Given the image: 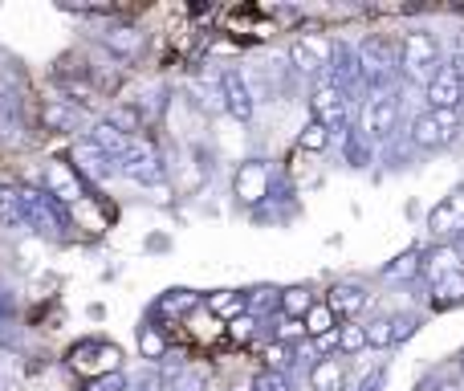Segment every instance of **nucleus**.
<instances>
[{"instance_id": "1", "label": "nucleus", "mask_w": 464, "mask_h": 391, "mask_svg": "<svg viewBox=\"0 0 464 391\" xmlns=\"http://www.w3.org/2000/svg\"><path fill=\"white\" fill-rule=\"evenodd\" d=\"M24 204V216H29V232H41L45 240H62L65 229H73V216L65 212L62 200H53L45 188L37 184H16Z\"/></svg>"}, {"instance_id": "2", "label": "nucleus", "mask_w": 464, "mask_h": 391, "mask_svg": "<svg viewBox=\"0 0 464 391\" xmlns=\"http://www.w3.org/2000/svg\"><path fill=\"white\" fill-rule=\"evenodd\" d=\"M444 54H440V41H436V33H428V29H411V33H403V41H400V70L408 73L411 82H432L436 73L444 70Z\"/></svg>"}, {"instance_id": "3", "label": "nucleus", "mask_w": 464, "mask_h": 391, "mask_svg": "<svg viewBox=\"0 0 464 391\" xmlns=\"http://www.w3.org/2000/svg\"><path fill=\"white\" fill-rule=\"evenodd\" d=\"M359 65H362V90L387 94V86L395 82V70H400V45H392L383 37H367L359 45Z\"/></svg>"}, {"instance_id": "4", "label": "nucleus", "mask_w": 464, "mask_h": 391, "mask_svg": "<svg viewBox=\"0 0 464 391\" xmlns=\"http://www.w3.org/2000/svg\"><path fill=\"white\" fill-rule=\"evenodd\" d=\"M119 176H127L130 184H139V188H160L163 176H168V168H163V155L155 152L151 139L135 135L127 147V155L119 160Z\"/></svg>"}, {"instance_id": "5", "label": "nucleus", "mask_w": 464, "mask_h": 391, "mask_svg": "<svg viewBox=\"0 0 464 391\" xmlns=\"http://www.w3.org/2000/svg\"><path fill=\"white\" fill-rule=\"evenodd\" d=\"M310 111H314V122L330 131V135H346V122H351V94L343 86H334L330 78L314 82L310 90Z\"/></svg>"}, {"instance_id": "6", "label": "nucleus", "mask_w": 464, "mask_h": 391, "mask_svg": "<svg viewBox=\"0 0 464 391\" xmlns=\"http://www.w3.org/2000/svg\"><path fill=\"white\" fill-rule=\"evenodd\" d=\"M460 135V111H424L411 119V147L440 152Z\"/></svg>"}, {"instance_id": "7", "label": "nucleus", "mask_w": 464, "mask_h": 391, "mask_svg": "<svg viewBox=\"0 0 464 391\" xmlns=\"http://www.w3.org/2000/svg\"><path fill=\"white\" fill-rule=\"evenodd\" d=\"M395 122H400V98L387 90V94H371L359 111V131L371 143H387L395 135Z\"/></svg>"}, {"instance_id": "8", "label": "nucleus", "mask_w": 464, "mask_h": 391, "mask_svg": "<svg viewBox=\"0 0 464 391\" xmlns=\"http://www.w3.org/2000/svg\"><path fill=\"white\" fill-rule=\"evenodd\" d=\"M70 367L78 376H86V384L98 376H114L119 371V347L102 343V338H86V343H78L70 351Z\"/></svg>"}, {"instance_id": "9", "label": "nucleus", "mask_w": 464, "mask_h": 391, "mask_svg": "<svg viewBox=\"0 0 464 391\" xmlns=\"http://www.w3.org/2000/svg\"><path fill=\"white\" fill-rule=\"evenodd\" d=\"M330 57H334V41L314 37V33H305V37H297L294 45H289V62H294V70L305 73V78H318V82L326 78Z\"/></svg>"}, {"instance_id": "10", "label": "nucleus", "mask_w": 464, "mask_h": 391, "mask_svg": "<svg viewBox=\"0 0 464 391\" xmlns=\"http://www.w3.org/2000/svg\"><path fill=\"white\" fill-rule=\"evenodd\" d=\"M70 163L82 180H90V184H106V180L119 176V160H111L94 139H78V143L70 147Z\"/></svg>"}, {"instance_id": "11", "label": "nucleus", "mask_w": 464, "mask_h": 391, "mask_svg": "<svg viewBox=\"0 0 464 391\" xmlns=\"http://www.w3.org/2000/svg\"><path fill=\"white\" fill-rule=\"evenodd\" d=\"M41 188H45L53 200H62L65 208H73V204L86 200V184H82V176L73 171V163H62V160H49L45 168H41Z\"/></svg>"}, {"instance_id": "12", "label": "nucleus", "mask_w": 464, "mask_h": 391, "mask_svg": "<svg viewBox=\"0 0 464 391\" xmlns=\"http://www.w3.org/2000/svg\"><path fill=\"white\" fill-rule=\"evenodd\" d=\"M269 188H273V180H269V163L265 160H245L237 168V176H232V196L248 208L269 200Z\"/></svg>"}, {"instance_id": "13", "label": "nucleus", "mask_w": 464, "mask_h": 391, "mask_svg": "<svg viewBox=\"0 0 464 391\" xmlns=\"http://www.w3.org/2000/svg\"><path fill=\"white\" fill-rule=\"evenodd\" d=\"M428 232L436 245H452L457 237H464V192H452L428 212Z\"/></svg>"}, {"instance_id": "14", "label": "nucleus", "mask_w": 464, "mask_h": 391, "mask_svg": "<svg viewBox=\"0 0 464 391\" xmlns=\"http://www.w3.org/2000/svg\"><path fill=\"white\" fill-rule=\"evenodd\" d=\"M220 94H225V111L237 122H248L256 114V90L248 86V78L240 70H225V73H220Z\"/></svg>"}, {"instance_id": "15", "label": "nucleus", "mask_w": 464, "mask_h": 391, "mask_svg": "<svg viewBox=\"0 0 464 391\" xmlns=\"http://www.w3.org/2000/svg\"><path fill=\"white\" fill-rule=\"evenodd\" d=\"M424 94H428V111H460L464 106V78L452 70V65H444V70L424 86Z\"/></svg>"}, {"instance_id": "16", "label": "nucleus", "mask_w": 464, "mask_h": 391, "mask_svg": "<svg viewBox=\"0 0 464 391\" xmlns=\"http://www.w3.org/2000/svg\"><path fill=\"white\" fill-rule=\"evenodd\" d=\"M334 86H343L346 94L362 90V65H359V45H346V41H334V57H330V73Z\"/></svg>"}, {"instance_id": "17", "label": "nucleus", "mask_w": 464, "mask_h": 391, "mask_svg": "<svg viewBox=\"0 0 464 391\" xmlns=\"http://www.w3.org/2000/svg\"><path fill=\"white\" fill-rule=\"evenodd\" d=\"M82 122H86V111L70 94H62V98L53 94L41 103V127L45 131H78Z\"/></svg>"}, {"instance_id": "18", "label": "nucleus", "mask_w": 464, "mask_h": 391, "mask_svg": "<svg viewBox=\"0 0 464 391\" xmlns=\"http://www.w3.org/2000/svg\"><path fill=\"white\" fill-rule=\"evenodd\" d=\"M326 306L338 314V318H351V322H354V314L367 306V289L354 286V281H338V286H330Z\"/></svg>"}, {"instance_id": "19", "label": "nucleus", "mask_w": 464, "mask_h": 391, "mask_svg": "<svg viewBox=\"0 0 464 391\" xmlns=\"http://www.w3.org/2000/svg\"><path fill=\"white\" fill-rule=\"evenodd\" d=\"M460 265H464V257L457 253V249H452V245H436V249H428V253H424V278L436 286V281L460 273Z\"/></svg>"}, {"instance_id": "20", "label": "nucleus", "mask_w": 464, "mask_h": 391, "mask_svg": "<svg viewBox=\"0 0 464 391\" xmlns=\"http://www.w3.org/2000/svg\"><path fill=\"white\" fill-rule=\"evenodd\" d=\"M143 29H135V24H127V29H111V33H102V45L111 49L119 62H135L139 54H143Z\"/></svg>"}, {"instance_id": "21", "label": "nucleus", "mask_w": 464, "mask_h": 391, "mask_svg": "<svg viewBox=\"0 0 464 391\" xmlns=\"http://www.w3.org/2000/svg\"><path fill=\"white\" fill-rule=\"evenodd\" d=\"M310 387L314 391H346V363L338 355H326L310 367Z\"/></svg>"}, {"instance_id": "22", "label": "nucleus", "mask_w": 464, "mask_h": 391, "mask_svg": "<svg viewBox=\"0 0 464 391\" xmlns=\"http://www.w3.org/2000/svg\"><path fill=\"white\" fill-rule=\"evenodd\" d=\"M86 139H94L98 147H102L106 155H111V160H122V155H127V147H130V139L135 135H127V131H119L114 127V122H94V127L86 131Z\"/></svg>"}, {"instance_id": "23", "label": "nucleus", "mask_w": 464, "mask_h": 391, "mask_svg": "<svg viewBox=\"0 0 464 391\" xmlns=\"http://www.w3.org/2000/svg\"><path fill=\"white\" fill-rule=\"evenodd\" d=\"M204 306H208L217 318L237 322L240 314H248V294H240V289H217V294L204 298Z\"/></svg>"}, {"instance_id": "24", "label": "nucleus", "mask_w": 464, "mask_h": 391, "mask_svg": "<svg viewBox=\"0 0 464 391\" xmlns=\"http://www.w3.org/2000/svg\"><path fill=\"white\" fill-rule=\"evenodd\" d=\"M0 229L29 232V216H24V204H21L16 188H0Z\"/></svg>"}, {"instance_id": "25", "label": "nucleus", "mask_w": 464, "mask_h": 391, "mask_svg": "<svg viewBox=\"0 0 464 391\" xmlns=\"http://www.w3.org/2000/svg\"><path fill=\"white\" fill-rule=\"evenodd\" d=\"M196 306H200V294H192V289H168V294L155 302V310H160V318H184Z\"/></svg>"}, {"instance_id": "26", "label": "nucleus", "mask_w": 464, "mask_h": 391, "mask_svg": "<svg viewBox=\"0 0 464 391\" xmlns=\"http://www.w3.org/2000/svg\"><path fill=\"white\" fill-rule=\"evenodd\" d=\"M460 302H464V269L432 286V310H452V306H460Z\"/></svg>"}, {"instance_id": "27", "label": "nucleus", "mask_w": 464, "mask_h": 391, "mask_svg": "<svg viewBox=\"0 0 464 391\" xmlns=\"http://www.w3.org/2000/svg\"><path fill=\"white\" fill-rule=\"evenodd\" d=\"M314 294H310V286H289V289H281V314L285 318H302L305 322V314L314 310Z\"/></svg>"}, {"instance_id": "28", "label": "nucleus", "mask_w": 464, "mask_h": 391, "mask_svg": "<svg viewBox=\"0 0 464 391\" xmlns=\"http://www.w3.org/2000/svg\"><path fill=\"white\" fill-rule=\"evenodd\" d=\"M139 355H143L147 363H155L160 367L163 359H168V338H163V330L160 327H139Z\"/></svg>"}, {"instance_id": "29", "label": "nucleus", "mask_w": 464, "mask_h": 391, "mask_svg": "<svg viewBox=\"0 0 464 391\" xmlns=\"http://www.w3.org/2000/svg\"><path fill=\"white\" fill-rule=\"evenodd\" d=\"M420 273H424V253H420V249H408L403 257H395V261L387 265L383 278L387 281H411V278H420Z\"/></svg>"}, {"instance_id": "30", "label": "nucleus", "mask_w": 464, "mask_h": 391, "mask_svg": "<svg viewBox=\"0 0 464 391\" xmlns=\"http://www.w3.org/2000/svg\"><path fill=\"white\" fill-rule=\"evenodd\" d=\"M334 330H338V314L330 310L326 302H318L310 314H305V335L310 338H326V335H334Z\"/></svg>"}, {"instance_id": "31", "label": "nucleus", "mask_w": 464, "mask_h": 391, "mask_svg": "<svg viewBox=\"0 0 464 391\" xmlns=\"http://www.w3.org/2000/svg\"><path fill=\"white\" fill-rule=\"evenodd\" d=\"M367 327H359V322H346V327H338V351L343 355H359L367 351Z\"/></svg>"}, {"instance_id": "32", "label": "nucleus", "mask_w": 464, "mask_h": 391, "mask_svg": "<svg viewBox=\"0 0 464 391\" xmlns=\"http://www.w3.org/2000/svg\"><path fill=\"white\" fill-rule=\"evenodd\" d=\"M330 139H334V135H330L322 122L310 119V122L302 127V135H297V147H302V152H314V155H318V152H326V147H330Z\"/></svg>"}, {"instance_id": "33", "label": "nucleus", "mask_w": 464, "mask_h": 391, "mask_svg": "<svg viewBox=\"0 0 464 391\" xmlns=\"http://www.w3.org/2000/svg\"><path fill=\"white\" fill-rule=\"evenodd\" d=\"M371 152H375V143H371L367 135H362L359 127L346 131V160L354 163V168H362V163H371Z\"/></svg>"}, {"instance_id": "34", "label": "nucleus", "mask_w": 464, "mask_h": 391, "mask_svg": "<svg viewBox=\"0 0 464 391\" xmlns=\"http://www.w3.org/2000/svg\"><path fill=\"white\" fill-rule=\"evenodd\" d=\"M273 306H277V310H281V289L261 286V289H253V294H248V314H253V318H261V314H269Z\"/></svg>"}, {"instance_id": "35", "label": "nucleus", "mask_w": 464, "mask_h": 391, "mask_svg": "<svg viewBox=\"0 0 464 391\" xmlns=\"http://www.w3.org/2000/svg\"><path fill=\"white\" fill-rule=\"evenodd\" d=\"M302 338H310V335H305V322H302V318H285V314H281V327H277V343L294 347V343H302Z\"/></svg>"}, {"instance_id": "36", "label": "nucleus", "mask_w": 464, "mask_h": 391, "mask_svg": "<svg viewBox=\"0 0 464 391\" xmlns=\"http://www.w3.org/2000/svg\"><path fill=\"white\" fill-rule=\"evenodd\" d=\"M253 391H289V376L285 371H256V379H253Z\"/></svg>"}, {"instance_id": "37", "label": "nucleus", "mask_w": 464, "mask_h": 391, "mask_svg": "<svg viewBox=\"0 0 464 391\" xmlns=\"http://www.w3.org/2000/svg\"><path fill=\"white\" fill-rule=\"evenodd\" d=\"M416 327H420L416 314H395V318H392V343H403V338H411V335H416Z\"/></svg>"}, {"instance_id": "38", "label": "nucleus", "mask_w": 464, "mask_h": 391, "mask_svg": "<svg viewBox=\"0 0 464 391\" xmlns=\"http://www.w3.org/2000/svg\"><path fill=\"white\" fill-rule=\"evenodd\" d=\"M86 391H130V379L122 376V371H114V376H98V379H90Z\"/></svg>"}, {"instance_id": "39", "label": "nucleus", "mask_w": 464, "mask_h": 391, "mask_svg": "<svg viewBox=\"0 0 464 391\" xmlns=\"http://www.w3.org/2000/svg\"><path fill=\"white\" fill-rule=\"evenodd\" d=\"M256 322H261V318H253V314H240L237 322H228V338H237V343H248V338L256 335Z\"/></svg>"}, {"instance_id": "40", "label": "nucleus", "mask_w": 464, "mask_h": 391, "mask_svg": "<svg viewBox=\"0 0 464 391\" xmlns=\"http://www.w3.org/2000/svg\"><path fill=\"white\" fill-rule=\"evenodd\" d=\"M367 343L371 347H392V318H375L367 327Z\"/></svg>"}, {"instance_id": "41", "label": "nucleus", "mask_w": 464, "mask_h": 391, "mask_svg": "<svg viewBox=\"0 0 464 391\" xmlns=\"http://www.w3.org/2000/svg\"><path fill=\"white\" fill-rule=\"evenodd\" d=\"M449 65L464 78V33H460L457 41H452V57H449Z\"/></svg>"}, {"instance_id": "42", "label": "nucleus", "mask_w": 464, "mask_h": 391, "mask_svg": "<svg viewBox=\"0 0 464 391\" xmlns=\"http://www.w3.org/2000/svg\"><path fill=\"white\" fill-rule=\"evenodd\" d=\"M387 384V371L383 367H379V371H371V376L367 379H362V387L359 391H379V387H383Z\"/></svg>"}, {"instance_id": "43", "label": "nucleus", "mask_w": 464, "mask_h": 391, "mask_svg": "<svg viewBox=\"0 0 464 391\" xmlns=\"http://www.w3.org/2000/svg\"><path fill=\"white\" fill-rule=\"evenodd\" d=\"M171 391H200V384H196V379H192V376H184V379H179V384H176V387H171Z\"/></svg>"}, {"instance_id": "44", "label": "nucleus", "mask_w": 464, "mask_h": 391, "mask_svg": "<svg viewBox=\"0 0 464 391\" xmlns=\"http://www.w3.org/2000/svg\"><path fill=\"white\" fill-rule=\"evenodd\" d=\"M436 391H464V379H444Z\"/></svg>"}, {"instance_id": "45", "label": "nucleus", "mask_w": 464, "mask_h": 391, "mask_svg": "<svg viewBox=\"0 0 464 391\" xmlns=\"http://www.w3.org/2000/svg\"><path fill=\"white\" fill-rule=\"evenodd\" d=\"M237 391H253V387H237Z\"/></svg>"}, {"instance_id": "46", "label": "nucleus", "mask_w": 464, "mask_h": 391, "mask_svg": "<svg viewBox=\"0 0 464 391\" xmlns=\"http://www.w3.org/2000/svg\"><path fill=\"white\" fill-rule=\"evenodd\" d=\"M130 391H139V387H130Z\"/></svg>"}, {"instance_id": "47", "label": "nucleus", "mask_w": 464, "mask_h": 391, "mask_svg": "<svg viewBox=\"0 0 464 391\" xmlns=\"http://www.w3.org/2000/svg\"><path fill=\"white\" fill-rule=\"evenodd\" d=\"M460 257H464V249H460Z\"/></svg>"}, {"instance_id": "48", "label": "nucleus", "mask_w": 464, "mask_h": 391, "mask_svg": "<svg viewBox=\"0 0 464 391\" xmlns=\"http://www.w3.org/2000/svg\"><path fill=\"white\" fill-rule=\"evenodd\" d=\"M460 363H464V359H460Z\"/></svg>"}]
</instances>
